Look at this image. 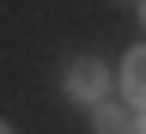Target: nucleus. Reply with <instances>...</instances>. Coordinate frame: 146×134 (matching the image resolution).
Instances as JSON below:
<instances>
[{
  "instance_id": "nucleus-1",
  "label": "nucleus",
  "mask_w": 146,
  "mask_h": 134,
  "mask_svg": "<svg viewBox=\"0 0 146 134\" xmlns=\"http://www.w3.org/2000/svg\"><path fill=\"white\" fill-rule=\"evenodd\" d=\"M104 85H110V67L98 61V55H73L67 73H61V91L73 104H104Z\"/></svg>"
},
{
  "instance_id": "nucleus-2",
  "label": "nucleus",
  "mask_w": 146,
  "mask_h": 134,
  "mask_svg": "<svg viewBox=\"0 0 146 134\" xmlns=\"http://www.w3.org/2000/svg\"><path fill=\"white\" fill-rule=\"evenodd\" d=\"M122 104L146 110V49H134V55L122 61Z\"/></svg>"
},
{
  "instance_id": "nucleus-3",
  "label": "nucleus",
  "mask_w": 146,
  "mask_h": 134,
  "mask_svg": "<svg viewBox=\"0 0 146 134\" xmlns=\"http://www.w3.org/2000/svg\"><path fill=\"white\" fill-rule=\"evenodd\" d=\"M91 110H98V134H134V122H140L134 104H91Z\"/></svg>"
},
{
  "instance_id": "nucleus-4",
  "label": "nucleus",
  "mask_w": 146,
  "mask_h": 134,
  "mask_svg": "<svg viewBox=\"0 0 146 134\" xmlns=\"http://www.w3.org/2000/svg\"><path fill=\"white\" fill-rule=\"evenodd\" d=\"M134 134H146V110H140V122H134Z\"/></svg>"
},
{
  "instance_id": "nucleus-5",
  "label": "nucleus",
  "mask_w": 146,
  "mask_h": 134,
  "mask_svg": "<svg viewBox=\"0 0 146 134\" xmlns=\"http://www.w3.org/2000/svg\"><path fill=\"white\" fill-rule=\"evenodd\" d=\"M140 25H146V0H140Z\"/></svg>"
}]
</instances>
